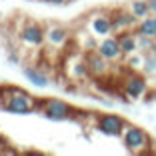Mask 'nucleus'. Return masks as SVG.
<instances>
[{
    "instance_id": "obj_3",
    "label": "nucleus",
    "mask_w": 156,
    "mask_h": 156,
    "mask_svg": "<svg viewBox=\"0 0 156 156\" xmlns=\"http://www.w3.org/2000/svg\"><path fill=\"white\" fill-rule=\"evenodd\" d=\"M38 110L46 116L48 120H68L74 116V108L70 104L56 98H44L38 104Z\"/></svg>"
},
{
    "instance_id": "obj_21",
    "label": "nucleus",
    "mask_w": 156,
    "mask_h": 156,
    "mask_svg": "<svg viewBox=\"0 0 156 156\" xmlns=\"http://www.w3.org/2000/svg\"><path fill=\"white\" fill-rule=\"evenodd\" d=\"M46 2H52V4H68L70 0H46Z\"/></svg>"
},
{
    "instance_id": "obj_22",
    "label": "nucleus",
    "mask_w": 156,
    "mask_h": 156,
    "mask_svg": "<svg viewBox=\"0 0 156 156\" xmlns=\"http://www.w3.org/2000/svg\"><path fill=\"white\" fill-rule=\"evenodd\" d=\"M8 60H10V62H12V64H18V56L14 54V52H12V54L8 56Z\"/></svg>"
},
{
    "instance_id": "obj_2",
    "label": "nucleus",
    "mask_w": 156,
    "mask_h": 156,
    "mask_svg": "<svg viewBox=\"0 0 156 156\" xmlns=\"http://www.w3.org/2000/svg\"><path fill=\"white\" fill-rule=\"evenodd\" d=\"M120 138H122L124 148L128 152H132V154H142L152 144V140H150L146 130L140 128V126H134V124H128V122L124 124V130H122V134H120Z\"/></svg>"
},
{
    "instance_id": "obj_12",
    "label": "nucleus",
    "mask_w": 156,
    "mask_h": 156,
    "mask_svg": "<svg viewBox=\"0 0 156 156\" xmlns=\"http://www.w3.org/2000/svg\"><path fill=\"white\" fill-rule=\"evenodd\" d=\"M66 40H68V30L58 24H52L44 30V42L52 48H60V46H64Z\"/></svg>"
},
{
    "instance_id": "obj_15",
    "label": "nucleus",
    "mask_w": 156,
    "mask_h": 156,
    "mask_svg": "<svg viewBox=\"0 0 156 156\" xmlns=\"http://www.w3.org/2000/svg\"><path fill=\"white\" fill-rule=\"evenodd\" d=\"M138 36H148V38H156V14H150L146 18H142L138 22V26L134 28Z\"/></svg>"
},
{
    "instance_id": "obj_9",
    "label": "nucleus",
    "mask_w": 156,
    "mask_h": 156,
    "mask_svg": "<svg viewBox=\"0 0 156 156\" xmlns=\"http://www.w3.org/2000/svg\"><path fill=\"white\" fill-rule=\"evenodd\" d=\"M20 42L28 48H38L44 42V28L36 22H26L20 30Z\"/></svg>"
},
{
    "instance_id": "obj_6",
    "label": "nucleus",
    "mask_w": 156,
    "mask_h": 156,
    "mask_svg": "<svg viewBox=\"0 0 156 156\" xmlns=\"http://www.w3.org/2000/svg\"><path fill=\"white\" fill-rule=\"evenodd\" d=\"M84 58H86V66L92 78H106L112 72L110 60H106L98 50H88L84 54Z\"/></svg>"
},
{
    "instance_id": "obj_17",
    "label": "nucleus",
    "mask_w": 156,
    "mask_h": 156,
    "mask_svg": "<svg viewBox=\"0 0 156 156\" xmlns=\"http://www.w3.org/2000/svg\"><path fill=\"white\" fill-rule=\"evenodd\" d=\"M126 66H128L132 72L142 70V66H144V54H142V52H134V54L126 56Z\"/></svg>"
},
{
    "instance_id": "obj_4",
    "label": "nucleus",
    "mask_w": 156,
    "mask_h": 156,
    "mask_svg": "<svg viewBox=\"0 0 156 156\" xmlns=\"http://www.w3.org/2000/svg\"><path fill=\"white\" fill-rule=\"evenodd\" d=\"M122 90L124 96L128 100H138V98H144L148 94V80L138 72H130L128 76L124 78L122 82Z\"/></svg>"
},
{
    "instance_id": "obj_23",
    "label": "nucleus",
    "mask_w": 156,
    "mask_h": 156,
    "mask_svg": "<svg viewBox=\"0 0 156 156\" xmlns=\"http://www.w3.org/2000/svg\"><path fill=\"white\" fill-rule=\"evenodd\" d=\"M152 52L156 54V38H152Z\"/></svg>"
},
{
    "instance_id": "obj_5",
    "label": "nucleus",
    "mask_w": 156,
    "mask_h": 156,
    "mask_svg": "<svg viewBox=\"0 0 156 156\" xmlns=\"http://www.w3.org/2000/svg\"><path fill=\"white\" fill-rule=\"evenodd\" d=\"M88 30L92 36L96 38H104L114 34L112 30V16L108 12H94L88 16Z\"/></svg>"
},
{
    "instance_id": "obj_20",
    "label": "nucleus",
    "mask_w": 156,
    "mask_h": 156,
    "mask_svg": "<svg viewBox=\"0 0 156 156\" xmlns=\"http://www.w3.org/2000/svg\"><path fill=\"white\" fill-rule=\"evenodd\" d=\"M148 6H150V12L156 14V0H148Z\"/></svg>"
},
{
    "instance_id": "obj_10",
    "label": "nucleus",
    "mask_w": 156,
    "mask_h": 156,
    "mask_svg": "<svg viewBox=\"0 0 156 156\" xmlns=\"http://www.w3.org/2000/svg\"><path fill=\"white\" fill-rule=\"evenodd\" d=\"M96 50L100 52L106 60H110V62H118V60H122V56H124L118 36H104L100 42H98Z\"/></svg>"
},
{
    "instance_id": "obj_24",
    "label": "nucleus",
    "mask_w": 156,
    "mask_h": 156,
    "mask_svg": "<svg viewBox=\"0 0 156 156\" xmlns=\"http://www.w3.org/2000/svg\"><path fill=\"white\" fill-rule=\"evenodd\" d=\"M0 146H2V148L6 146V140H4V138H2V136H0Z\"/></svg>"
},
{
    "instance_id": "obj_14",
    "label": "nucleus",
    "mask_w": 156,
    "mask_h": 156,
    "mask_svg": "<svg viewBox=\"0 0 156 156\" xmlns=\"http://www.w3.org/2000/svg\"><path fill=\"white\" fill-rule=\"evenodd\" d=\"M118 40H120V46H122L124 56H130V54H134V52H138V34H136V30L120 32Z\"/></svg>"
},
{
    "instance_id": "obj_16",
    "label": "nucleus",
    "mask_w": 156,
    "mask_h": 156,
    "mask_svg": "<svg viewBox=\"0 0 156 156\" xmlns=\"http://www.w3.org/2000/svg\"><path fill=\"white\" fill-rule=\"evenodd\" d=\"M130 12L136 16L138 20L146 18V16H150V6H148V0H134V2H130Z\"/></svg>"
},
{
    "instance_id": "obj_8",
    "label": "nucleus",
    "mask_w": 156,
    "mask_h": 156,
    "mask_svg": "<svg viewBox=\"0 0 156 156\" xmlns=\"http://www.w3.org/2000/svg\"><path fill=\"white\" fill-rule=\"evenodd\" d=\"M126 120L118 114H100L96 118V128L106 136H120Z\"/></svg>"
},
{
    "instance_id": "obj_19",
    "label": "nucleus",
    "mask_w": 156,
    "mask_h": 156,
    "mask_svg": "<svg viewBox=\"0 0 156 156\" xmlns=\"http://www.w3.org/2000/svg\"><path fill=\"white\" fill-rule=\"evenodd\" d=\"M152 50V38L148 36H138V52H142V54H146V52Z\"/></svg>"
},
{
    "instance_id": "obj_18",
    "label": "nucleus",
    "mask_w": 156,
    "mask_h": 156,
    "mask_svg": "<svg viewBox=\"0 0 156 156\" xmlns=\"http://www.w3.org/2000/svg\"><path fill=\"white\" fill-rule=\"evenodd\" d=\"M144 74H156V54L154 52H146L144 54V66H142Z\"/></svg>"
},
{
    "instance_id": "obj_7",
    "label": "nucleus",
    "mask_w": 156,
    "mask_h": 156,
    "mask_svg": "<svg viewBox=\"0 0 156 156\" xmlns=\"http://www.w3.org/2000/svg\"><path fill=\"white\" fill-rule=\"evenodd\" d=\"M64 70H66V76H68L70 80H76V82H80V80L90 76L88 66H86V58H84V54H78V52L68 54Z\"/></svg>"
},
{
    "instance_id": "obj_13",
    "label": "nucleus",
    "mask_w": 156,
    "mask_h": 156,
    "mask_svg": "<svg viewBox=\"0 0 156 156\" xmlns=\"http://www.w3.org/2000/svg\"><path fill=\"white\" fill-rule=\"evenodd\" d=\"M22 74L26 76L28 82H32L34 86H38V88H46V86H50V78L46 76V74L42 72L40 68H36V66H24Z\"/></svg>"
},
{
    "instance_id": "obj_1",
    "label": "nucleus",
    "mask_w": 156,
    "mask_h": 156,
    "mask_svg": "<svg viewBox=\"0 0 156 156\" xmlns=\"http://www.w3.org/2000/svg\"><path fill=\"white\" fill-rule=\"evenodd\" d=\"M0 104L4 110L12 112V114H30V112L38 110L40 100L34 98L30 92L22 90V88L6 86L0 92Z\"/></svg>"
},
{
    "instance_id": "obj_11",
    "label": "nucleus",
    "mask_w": 156,
    "mask_h": 156,
    "mask_svg": "<svg viewBox=\"0 0 156 156\" xmlns=\"http://www.w3.org/2000/svg\"><path fill=\"white\" fill-rule=\"evenodd\" d=\"M110 16H112V30H114V34L134 30L138 26V22H140L130 10L128 12L126 10H116V12H110Z\"/></svg>"
}]
</instances>
